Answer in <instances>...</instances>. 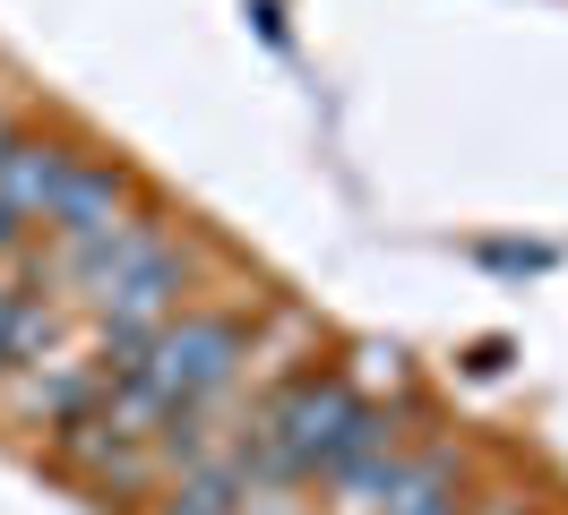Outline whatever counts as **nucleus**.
Instances as JSON below:
<instances>
[{"instance_id":"obj_1","label":"nucleus","mask_w":568,"mask_h":515,"mask_svg":"<svg viewBox=\"0 0 568 515\" xmlns=\"http://www.w3.org/2000/svg\"><path fill=\"white\" fill-rule=\"evenodd\" d=\"M242 352H250L242 318H224V309H173V318L146 336L139 370H121V378H139L146 395L173 412V404H207L215 387L242 370Z\"/></svg>"},{"instance_id":"obj_2","label":"nucleus","mask_w":568,"mask_h":515,"mask_svg":"<svg viewBox=\"0 0 568 515\" xmlns=\"http://www.w3.org/2000/svg\"><path fill=\"white\" fill-rule=\"evenodd\" d=\"M354 404H362V395L345 387V378H302V387H293V395L267 412V430H276L293 481H311V473L327 464V446H336V430L354 421Z\"/></svg>"},{"instance_id":"obj_3","label":"nucleus","mask_w":568,"mask_h":515,"mask_svg":"<svg viewBox=\"0 0 568 515\" xmlns=\"http://www.w3.org/2000/svg\"><path fill=\"white\" fill-rule=\"evenodd\" d=\"M43 224L61 233V249H87V240H104L112 224H130V164H112V155H78L70 189L52 198Z\"/></svg>"},{"instance_id":"obj_4","label":"nucleus","mask_w":568,"mask_h":515,"mask_svg":"<svg viewBox=\"0 0 568 515\" xmlns=\"http://www.w3.org/2000/svg\"><path fill=\"white\" fill-rule=\"evenodd\" d=\"M70 172H78V146L70 137H9L0 146V206H18L27 224H43L52 215V198L70 189Z\"/></svg>"},{"instance_id":"obj_5","label":"nucleus","mask_w":568,"mask_h":515,"mask_svg":"<svg viewBox=\"0 0 568 515\" xmlns=\"http://www.w3.org/2000/svg\"><path fill=\"white\" fill-rule=\"evenodd\" d=\"M379 515H457V464L448 455H405V481H396Z\"/></svg>"},{"instance_id":"obj_6","label":"nucleus","mask_w":568,"mask_h":515,"mask_svg":"<svg viewBox=\"0 0 568 515\" xmlns=\"http://www.w3.org/2000/svg\"><path fill=\"white\" fill-rule=\"evenodd\" d=\"M155 515H242V473L233 464H199L173 498H155Z\"/></svg>"},{"instance_id":"obj_7","label":"nucleus","mask_w":568,"mask_h":515,"mask_svg":"<svg viewBox=\"0 0 568 515\" xmlns=\"http://www.w3.org/2000/svg\"><path fill=\"white\" fill-rule=\"evenodd\" d=\"M474 515H526V498H483Z\"/></svg>"},{"instance_id":"obj_8","label":"nucleus","mask_w":568,"mask_h":515,"mask_svg":"<svg viewBox=\"0 0 568 515\" xmlns=\"http://www.w3.org/2000/svg\"><path fill=\"white\" fill-rule=\"evenodd\" d=\"M9 137H18V121H9V112H0V146H9Z\"/></svg>"}]
</instances>
